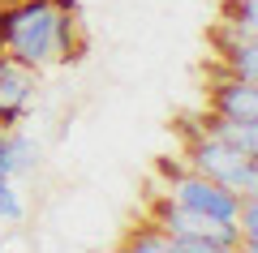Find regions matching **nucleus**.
I'll return each instance as SVG.
<instances>
[{"label":"nucleus","mask_w":258,"mask_h":253,"mask_svg":"<svg viewBox=\"0 0 258 253\" xmlns=\"http://www.w3.org/2000/svg\"><path fill=\"white\" fill-rule=\"evenodd\" d=\"M0 47L5 56L52 69L82 56V13L74 0H0Z\"/></svg>","instance_id":"obj_1"},{"label":"nucleus","mask_w":258,"mask_h":253,"mask_svg":"<svg viewBox=\"0 0 258 253\" xmlns=\"http://www.w3.org/2000/svg\"><path fill=\"white\" fill-rule=\"evenodd\" d=\"M151 219L164 232H172L176 253H232V249H241L237 223H224V219H211L203 210H189L181 202H172L168 193L151 202Z\"/></svg>","instance_id":"obj_2"},{"label":"nucleus","mask_w":258,"mask_h":253,"mask_svg":"<svg viewBox=\"0 0 258 253\" xmlns=\"http://www.w3.org/2000/svg\"><path fill=\"white\" fill-rule=\"evenodd\" d=\"M159 172L168 176L164 193L172 202H181V206H189V210H203V215H211V219H224V223H237L241 193H232L228 185L194 172L189 163H168V159H159Z\"/></svg>","instance_id":"obj_3"},{"label":"nucleus","mask_w":258,"mask_h":253,"mask_svg":"<svg viewBox=\"0 0 258 253\" xmlns=\"http://www.w3.org/2000/svg\"><path fill=\"white\" fill-rule=\"evenodd\" d=\"M35 86H39V69L13 60V56H0V129H13L26 116Z\"/></svg>","instance_id":"obj_4"},{"label":"nucleus","mask_w":258,"mask_h":253,"mask_svg":"<svg viewBox=\"0 0 258 253\" xmlns=\"http://www.w3.org/2000/svg\"><path fill=\"white\" fill-rule=\"evenodd\" d=\"M211 112L232 116V120H258V81L232 77L224 69L215 77V86H211Z\"/></svg>","instance_id":"obj_5"},{"label":"nucleus","mask_w":258,"mask_h":253,"mask_svg":"<svg viewBox=\"0 0 258 253\" xmlns=\"http://www.w3.org/2000/svg\"><path fill=\"white\" fill-rule=\"evenodd\" d=\"M39 167V142L30 133H22L18 125L13 129H0V176L9 181H22Z\"/></svg>","instance_id":"obj_6"},{"label":"nucleus","mask_w":258,"mask_h":253,"mask_svg":"<svg viewBox=\"0 0 258 253\" xmlns=\"http://www.w3.org/2000/svg\"><path fill=\"white\" fill-rule=\"evenodd\" d=\"M198 129H207L220 142H228V146H237V150H245V154L258 159V120H232V116H220V112H207L198 120Z\"/></svg>","instance_id":"obj_7"},{"label":"nucleus","mask_w":258,"mask_h":253,"mask_svg":"<svg viewBox=\"0 0 258 253\" xmlns=\"http://www.w3.org/2000/svg\"><path fill=\"white\" fill-rule=\"evenodd\" d=\"M120 244H125V249H138V253H176L172 232H164L155 219H142V223L134 227V232H129Z\"/></svg>","instance_id":"obj_8"},{"label":"nucleus","mask_w":258,"mask_h":253,"mask_svg":"<svg viewBox=\"0 0 258 253\" xmlns=\"http://www.w3.org/2000/svg\"><path fill=\"white\" fill-rule=\"evenodd\" d=\"M228 26H237L241 35H258V0H241V5H224V18Z\"/></svg>","instance_id":"obj_9"},{"label":"nucleus","mask_w":258,"mask_h":253,"mask_svg":"<svg viewBox=\"0 0 258 253\" xmlns=\"http://www.w3.org/2000/svg\"><path fill=\"white\" fill-rule=\"evenodd\" d=\"M22 219H26V202H22L18 185L0 176V223H22Z\"/></svg>","instance_id":"obj_10"},{"label":"nucleus","mask_w":258,"mask_h":253,"mask_svg":"<svg viewBox=\"0 0 258 253\" xmlns=\"http://www.w3.org/2000/svg\"><path fill=\"white\" fill-rule=\"evenodd\" d=\"M237 232H241V240H258V193H249V198H241Z\"/></svg>","instance_id":"obj_11"},{"label":"nucleus","mask_w":258,"mask_h":253,"mask_svg":"<svg viewBox=\"0 0 258 253\" xmlns=\"http://www.w3.org/2000/svg\"><path fill=\"white\" fill-rule=\"evenodd\" d=\"M220 5H241V0H220Z\"/></svg>","instance_id":"obj_12"}]
</instances>
